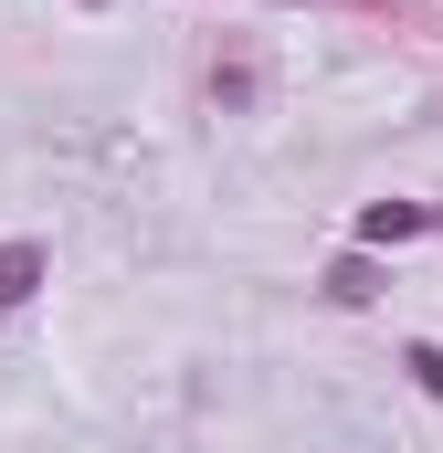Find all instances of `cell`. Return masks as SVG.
Instances as JSON below:
<instances>
[{
    "label": "cell",
    "instance_id": "cell-1",
    "mask_svg": "<svg viewBox=\"0 0 443 453\" xmlns=\"http://www.w3.org/2000/svg\"><path fill=\"white\" fill-rule=\"evenodd\" d=\"M43 285H53V253H43V242H0V317L32 306Z\"/></svg>",
    "mask_w": 443,
    "mask_h": 453
},
{
    "label": "cell",
    "instance_id": "cell-5",
    "mask_svg": "<svg viewBox=\"0 0 443 453\" xmlns=\"http://www.w3.org/2000/svg\"><path fill=\"white\" fill-rule=\"evenodd\" d=\"M85 11H96V0H85Z\"/></svg>",
    "mask_w": 443,
    "mask_h": 453
},
{
    "label": "cell",
    "instance_id": "cell-4",
    "mask_svg": "<svg viewBox=\"0 0 443 453\" xmlns=\"http://www.w3.org/2000/svg\"><path fill=\"white\" fill-rule=\"evenodd\" d=\"M401 369H412V380L443 401V338H412V348H401Z\"/></svg>",
    "mask_w": 443,
    "mask_h": 453
},
{
    "label": "cell",
    "instance_id": "cell-3",
    "mask_svg": "<svg viewBox=\"0 0 443 453\" xmlns=\"http://www.w3.org/2000/svg\"><path fill=\"white\" fill-rule=\"evenodd\" d=\"M328 296H338V306H369V296H380V264H369V242L328 264Z\"/></svg>",
    "mask_w": 443,
    "mask_h": 453
},
{
    "label": "cell",
    "instance_id": "cell-2",
    "mask_svg": "<svg viewBox=\"0 0 443 453\" xmlns=\"http://www.w3.org/2000/svg\"><path fill=\"white\" fill-rule=\"evenodd\" d=\"M412 232H433L423 201H369V211H359V242H412Z\"/></svg>",
    "mask_w": 443,
    "mask_h": 453
}]
</instances>
